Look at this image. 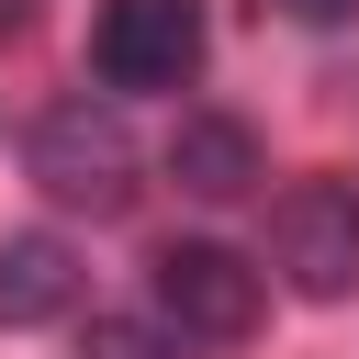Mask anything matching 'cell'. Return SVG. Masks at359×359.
Here are the masks:
<instances>
[{"label":"cell","mask_w":359,"mask_h":359,"mask_svg":"<svg viewBox=\"0 0 359 359\" xmlns=\"http://www.w3.org/2000/svg\"><path fill=\"white\" fill-rule=\"evenodd\" d=\"M22 168H34L45 202H67V213H90V224L135 202V135H123L112 101H45L34 135H22Z\"/></svg>","instance_id":"obj_1"},{"label":"cell","mask_w":359,"mask_h":359,"mask_svg":"<svg viewBox=\"0 0 359 359\" xmlns=\"http://www.w3.org/2000/svg\"><path fill=\"white\" fill-rule=\"evenodd\" d=\"M269 258L303 303H348L359 292V180H292L269 202Z\"/></svg>","instance_id":"obj_2"},{"label":"cell","mask_w":359,"mask_h":359,"mask_svg":"<svg viewBox=\"0 0 359 359\" xmlns=\"http://www.w3.org/2000/svg\"><path fill=\"white\" fill-rule=\"evenodd\" d=\"M90 67L101 90H180L202 67V0H101Z\"/></svg>","instance_id":"obj_3"},{"label":"cell","mask_w":359,"mask_h":359,"mask_svg":"<svg viewBox=\"0 0 359 359\" xmlns=\"http://www.w3.org/2000/svg\"><path fill=\"white\" fill-rule=\"evenodd\" d=\"M146 292H157V314H168L180 337H247V325H258V269H247L236 247H213V236L157 247Z\"/></svg>","instance_id":"obj_4"},{"label":"cell","mask_w":359,"mask_h":359,"mask_svg":"<svg viewBox=\"0 0 359 359\" xmlns=\"http://www.w3.org/2000/svg\"><path fill=\"white\" fill-rule=\"evenodd\" d=\"M168 180H180L191 202H247V191H258V123H247V112H180Z\"/></svg>","instance_id":"obj_5"},{"label":"cell","mask_w":359,"mask_h":359,"mask_svg":"<svg viewBox=\"0 0 359 359\" xmlns=\"http://www.w3.org/2000/svg\"><path fill=\"white\" fill-rule=\"evenodd\" d=\"M79 303V247L67 236H0V325H56Z\"/></svg>","instance_id":"obj_6"},{"label":"cell","mask_w":359,"mask_h":359,"mask_svg":"<svg viewBox=\"0 0 359 359\" xmlns=\"http://www.w3.org/2000/svg\"><path fill=\"white\" fill-rule=\"evenodd\" d=\"M79 359H191V337H180L168 314H90Z\"/></svg>","instance_id":"obj_7"},{"label":"cell","mask_w":359,"mask_h":359,"mask_svg":"<svg viewBox=\"0 0 359 359\" xmlns=\"http://www.w3.org/2000/svg\"><path fill=\"white\" fill-rule=\"evenodd\" d=\"M280 11H292V22H314V34H348V22H359V0H280Z\"/></svg>","instance_id":"obj_8"}]
</instances>
